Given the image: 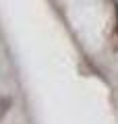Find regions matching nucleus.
<instances>
[{
  "label": "nucleus",
  "mask_w": 118,
  "mask_h": 124,
  "mask_svg": "<svg viewBox=\"0 0 118 124\" xmlns=\"http://www.w3.org/2000/svg\"><path fill=\"white\" fill-rule=\"evenodd\" d=\"M112 50L118 52V2H114V25H112Z\"/></svg>",
  "instance_id": "1"
},
{
  "label": "nucleus",
  "mask_w": 118,
  "mask_h": 124,
  "mask_svg": "<svg viewBox=\"0 0 118 124\" xmlns=\"http://www.w3.org/2000/svg\"><path fill=\"white\" fill-rule=\"evenodd\" d=\"M10 108V97H0V120L4 118V114Z\"/></svg>",
  "instance_id": "2"
}]
</instances>
